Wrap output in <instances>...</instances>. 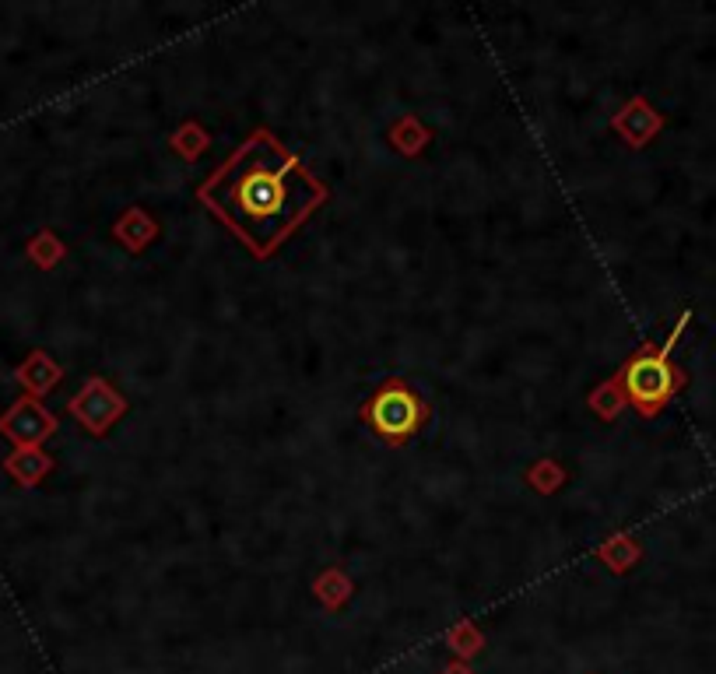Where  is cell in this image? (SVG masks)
<instances>
[{
	"mask_svg": "<svg viewBox=\"0 0 716 674\" xmlns=\"http://www.w3.org/2000/svg\"><path fill=\"white\" fill-rule=\"evenodd\" d=\"M201 201L264 260L327 201V187L271 130H253L201 187Z\"/></svg>",
	"mask_w": 716,
	"mask_h": 674,
	"instance_id": "6da1fadb",
	"label": "cell"
},
{
	"mask_svg": "<svg viewBox=\"0 0 716 674\" xmlns=\"http://www.w3.org/2000/svg\"><path fill=\"white\" fill-rule=\"evenodd\" d=\"M688 323V313H681V320L674 323V330L667 334L664 345H643L629 362L622 366V373L615 376V383L622 387L625 404L639 411V415L653 418L685 383V373L678 366H671V352L678 345L681 330Z\"/></svg>",
	"mask_w": 716,
	"mask_h": 674,
	"instance_id": "7a4b0ae2",
	"label": "cell"
},
{
	"mask_svg": "<svg viewBox=\"0 0 716 674\" xmlns=\"http://www.w3.org/2000/svg\"><path fill=\"white\" fill-rule=\"evenodd\" d=\"M362 422L390 446H404L425 422H429V404L422 401L415 387L401 376H390L380 383L373 397L362 404Z\"/></svg>",
	"mask_w": 716,
	"mask_h": 674,
	"instance_id": "3957f363",
	"label": "cell"
},
{
	"mask_svg": "<svg viewBox=\"0 0 716 674\" xmlns=\"http://www.w3.org/2000/svg\"><path fill=\"white\" fill-rule=\"evenodd\" d=\"M67 411H71L92 436H106V432L113 429L116 418L127 411V401H123V394L113 387V383H106L102 376H92V380L81 387V394L71 397Z\"/></svg>",
	"mask_w": 716,
	"mask_h": 674,
	"instance_id": "277c9868",
	"label": "cell"
},
{
	"mask_svg": "<svg viewBox=\"0 0 716 674\" xmlns=\"http://www.w3.org/2000/svg\"><path fill=\"white\" fill-rule=\"evenodd\" d=\"M0 432L22 450V446H43L57 432V418L36 401V397H18L4 415H0Z\"/></svg>",
	"mask_w": 716,
	"mask_h": 674,
	"instance_id": "5b68a950",
	"label": "cell"
},
{
	"mask_svg": "<svg viewBox=\"0 0 716 674\" xmlns=\"http://www.w3.org/2000/svg\"><path fill=\"white\" fill-rule=\"evenodd\" d=\"M15 376H18V383L25 387V394L39 401V397H46L60 380H64V366H57V359H53L50 352L36 348V352H32L29 359L18 366Z\"/></svg>",
	"mask_w": 716,
	"mask_h": 674,
	"instance_id": "8992f818",
	"label": "cell"
},
{
	"mask_svg": "<svg viewBox=\"0 0 716 674\" xmlns=\"http://www.w3.org/2000/svg\"><path fill=\"white\" fill-rule=\"evenodd\" d=\"M4 471H8L22 488H36L39 481L53 471V457L43 450V446H22V450H15L8 460H4Z\"/></svg>",
	"mask_w": 716,
	"mask_h": 674,
	"instance_id": "52a82bcc",
	"label": "cell"
},
{
	"mask_svg": "<svg viewBox=\"0 0 716 674\" xmlns=\"http://www.w3.org/2000/svg\"><path fill=\"white\" fill-rule=\"evenodd\" d=\"M657 127H660V116L653 113V109L646 106L643 99H632L629 106L622 109V116L615 120V130H618V134H622L629 144H636V148H639V144L650 141V134H653Z\"/></svg>",
	"mask_w": 716,
	"mask_h": 674,
	"instance_id": "ba28073f",
	"label": "cell"
},
{
	"mask_svg": "<svg viewBox=\"0 0 716 674\" xmlns=\"http://www.w3.org/2000/svg\"><path fill=\"white\" fill-rule=\"evenodd\" d=\"M158 236V225L151 222L148 215H144L141 208H134V211H127V215L120 218V225H116V239H120L127 250H144V246L151 243V239Z\"/></svg>",
	"mask_w": 716,
	"mask_h": 674,
	"instance_id": "9c48e42d",
	"label": "cell"
},
{
	"mask_svg": "<svg viewBox=\"0 0 716 674\" xmlns=\"http://www.w3.org/2000/svg\"><path fill=\"white\" fill-rule=\"evenodd\" d=\"M313 590H316V597H320L323 604H327L330 611H337L344 601L351 597V580L344 576V569H323L320 576H316V583H313Z\"/></svg>",
	"mask_w": 716,
	"mask_h": 674,
	"instance_id": "30bf717a",
	"label": "cell"
},
{
	"mask_svg": "<svg viewBox=\"0 0 716 674\" xmlns=\"http://www.w3.org/2000/svg\"><path fill=\"white\" fill-rule=\"evenodd\" d=\"M390 141H394L397 151H404V155H418V151L429 144V130H425L415 116H401V120L390 127Z\"/></svg>",
	"mask_w": 716,
	"mask_h": 674,
	"instance_id": "8fae6325",
	"label": "cell"
},
{
	"mask_svg": "<svg viewBox=\"0 0 716 674\" xmlns=\"http://www.w3.org/2000/svg\"><path fill=\"white\" fill-rule=\"evenodd\" d=\"M601 559L611 573H625V569H632L639 562V548L629 534H618V538H611L608 545H601Z\"/></svg>",
	"mask_w": 716,
	"mask_h": 674,
	"instance_id": "7c38bea8",
	"label": "cell"
},
{
	"mask_svg": "<svg viewBox=\"0 0 716 674\" xmlns=\"http://www.w3.org/2000/svg\"><path fill=\"white\" fill-rule=\"evenodd\" d=\"M64 243H60L57 236H53L50 229L36 232V236L29 239V257L36 267H43V271H50V267H57L60 260H64Z\"/></svg>",
	"mask_w": 716,
	"mask_h": 674,
	"instance_id": "4fadbf2b",
	"label": "cell"
},
{
	"mask_svg": "<svg viewBox=\"0 0 716 674\" xmlns=\"http://www.w3.org/2000/svg\"><path fill=\"white\" fill-rule=\"evenodd\" d=\"M446 646H450L453 653H457L460 660L464 657H474V653L485 646V639H481V632H478V625H471V622H457V625H450L446 629Z\"/></svg>",
	"mask_w": 716,
	"mask_h": 674,
	"instance_id": "5bb4252c",
	"label": "cell"
},
{
	"mask_svg": "<svg viewBox=\"0 0 716 674\" xmlns=\"http://www.w3.org/2000/svg\"><path fill=\"white\" fill-rule=\"evenodd\" d=\"M590 408H594L597 415L604 418V422H611V418H615L618 411L625 408V394H622V387L615 383V376H611L608 383H601V387L590 394Z\"/></svg>",
	"mask_w": 716,
	"mask_h": 674,
	"instance_id": "9a60e30c",
	"label": "cell"
},
{
	"mask_svg": "<svg viewBox=\"0 0 716 674\" xmlns=\"http://www.w3.org/2000/svg\"><path fill=\"white\" fill-rule=\"evenodd\" d=\"M208 134L201 130V123H187V127H179L176 134H172V148L179 151L183 158H197L208 151Z\"/></svg>",
	"mask_w": 716,
	"mask_h": 674,
	"instance_id": "2e32d148",
	"label": "cell"
},
{
	"mask_svg": "<svg viewBox=\"0 0 716 674\" xmlns=\"http://www.w3.org/2000/svg\"><path fill=\"white\" fill-rule=\"evenodd\" d=\"M527 481L537 488V492H555V488L566 481V471H562L555 460H541V464H534L530 467V474H527Z\"/></svg>",
	"mask_w": 716,
	"mask_h": 674,
	"instance_id": "e0dca14e",
	"label": "cell"
},
{
	"mask_svg": "<svg viewBox=\"0 0 716 674\" xmlns=\"http://www.w3.org/2000/svg\"><path fill=\"white\" fill-rule=\"evenodd\" d=\"M439 674H474V671H471V667H467V664H464V660H453V664H446V667H443V671H439Z\"/></svg>",
	"mask_w": 716,
	"mask_h": 674,
	"instance_id": "ac0fdd59",
	"label": "cell"
}]
</instances>
